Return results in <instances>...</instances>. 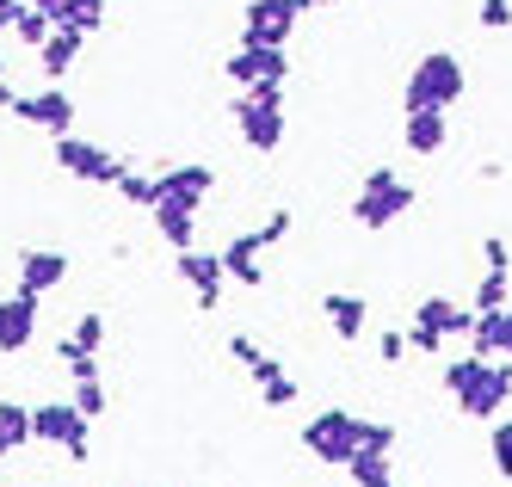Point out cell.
Masks as SVG:
<instances>
[{
    "label": "cell",
    "instance_id": "36",
    "mask_svg": "<svg viewBox=\"0 0 512 487\" xmlns=\"http://www.w3.org/2000/svg\"><path fill=\"white\" fill-rule=\"evenodd\" d=\"M475 25H482V31H506L512 25V0H482V7H475Z\"/></svg>",
    "mask_w": 512,
    "mask_h": 487
},
{
    "label": "cell",
    "instance_id": "37",
    "mask_svg": "<svg viewBox=\"0 0 512 487\" xmlns=\"http://www.w3.org/2000/svg\"><path fill=\"white\" fill-rule=\"evenodd\" d=\"M377 358H383V364H401V358H408V327L377 333Z\"/></svg>",
    "mask_w": 512,
    "mask_h": 487
},
{
    "label": "cell",
    "instance_id": "9",
    "mask_svg": "<svg viewBox=\"0 0 512 487\" xmlns=\"http://www.w3.org/2000/svg\"><path fill=\"white\" fill-rule=\"evenodd\" d=\"M13 118H19V124H31V130H44V136L56 142V136L75 130V99L62 93V81H44L38 93H19Z\"/></svg>",
    "mask_w": 512,
    "mask_h": 487
},
{
    "label": "cell",
    "instance_id": "31",
    "mask_svg": "<svg viewBox=\"0 0 512 487\" xmlns=\"http://www.w3.org/2000/svg\"><path fill=\"white\" fill-rule=\"evenodd\" d=\"M469 377H475V352H457V358H445V377H438V383H445V395L457 401Z\"/></svg>",
    "mask_w": 512,
    "mask_h": 487
},
{
    "label": "cell",
    "instance_id": "40",
    "mask_svg": "<svg viewBox=\"0 0 512 487\" xmlns=\"http://www.w3.org/2000/svg\"><path fill=\"white\" fill-rule=\"evenodd\" d=\"M309 7H340V0H309Z\"/></svg>",
    "mask_w": 512,
    "mask_h": 487
},
{
    "label": "cell",
    "instance_id": "39",
    "mask_svg": "<svg viewBox=\"0 0 512 487\" xmlns=\"http://www.w3.org/2000/svg\"><path fill=\"white\" fill-rule=\"evenodd\" d=\"M25 13V0H0V37H7L13 31V19Z\"/></svg>",
    "mask_w": 512,
    "mask_h": 487
},
{
    "label": "cell",
    "instance_id": "30",
    "mask_svg": "<svg viewBox=\"0 0 512 487\" xmlns=\"http://www.w3.org/2000/svg\"><path fill=\"white\" fill-rule=\"evenodd\" d=\"M488 457H494V475L512 481V420H488Z\"/></svg>",
    "mask_w": 512,
    "mask_h": 487
},
{
    "label": "cell",
    "instance_id": "26",
    "mask_svg": "<svg viewBox=\"0 0 512 487\" xmlns=\"http://www.w3.org/2000/svg\"><path fill=\"white\" fill-rule=\"evenodd\" d=\"M229 358H235V364L247 370L253 383H272L278 370H284V364H278V358H272V352H266L260 340H247V333H235V340H229Z\"/></svg>",
    "mask_w": 512,
    "mask_h": 487
},
{
    "label": "cell",
    "instance_id": "20",
    "mask_svg": "<svg viewBox=\"0 0 512 487\" xmlns=\"http://www.w3.org/2000/svg\"><path fill=\"white\" fill-rule=\"evenodd\" d=\"M469 352H475V358H512V303H506V309H488V315H475V327H469Z\"/></svg>",
    "mask_w": 512,
    "mask_h": 487
},
{
    "label": "cell",
    "instance_id": "28",
    "mask_svg": "<svg viewBox=\"0 0 512 487\" xmlns=\"http://www.w3.org/2000/svg\"><path fill=\"white\" fill-rule=\"evenodd\" d=\"M50 31H56V25H50V19H44L38 7H25V13L13 19V31H7V37H13V44H19V50H31V56H38V50H44V37H50Z\"/></svg>",
    "mask_w": 512,
    "mask_h": 487
},
{
    "label": "cell",
    "instance_id": "41",
    "mask_svg": "<svg viewBox=\"0 0 512 487\" xmlns=\"http://www.w3.org/2000/svg\"><path fill=\"white\" fill-rule=\"evenodd\" d=\"M0 81H7V56H0Z\"/></svg>",
    "mask_w": 512,
    "mask_h": 487
},
{
    "label": "cell",
    "instance_id": "23",
    "mask_svg": "<svg viewBox=\"0 0 512 487\" xmlns=\"http://www.w3.org/2000/svg\"><path fill=\"white\" fill-rule=\"evenodd\" d=\"M31 451V401H0V457Z\"/></svg>",
    "mask_w": 512,
    "mask_h": 487
},
{
    "label": "cell",
    "instance_id": "15",
    "mask_svg": "<svg viewBox=\"0 0 512 487\" xmlns=\"http://www.w3.org/2000/svg\"><path fill=\"white\" fill-rule=\"evenodd\" d=\"M321 315H327V327H334V340H346V346H358L364 333H371V303H364L358 290H327Z\"/></svg>",
    "mask_w": 512,
    "mask_h": 487
},
{
    "label": "cell",
    "instance_id": "5",
    "mask_svg": "<svg viewBox=\"0 0 512 487\" xmlns=\"http://www.w3.org/2000/svg\"><path fill=\"white\" fill-rule=\"evenodd\" d=\"M297 444H303L315 463L346 469V463H352V451L364 444V414H352V407H321V414L297 432Z\"/></svg>",
    "mask_w": 512,
    "mask_h": 487
},
{
    "label": "cell",
    "instance_id": "17",
    "mask_svg": "<svg viewBox=\"0 0 512 487\" xmlns=\"http://www.w3.org/2000/svg\"><path fill=\"white\" fill-rule=\"evenodd\" d=\"M445 142H451L445 111H401V148L408 155H445Z\"/></svg>",
    "mask_w": 512,
    "mask_h": 487
},
{
    "label": "cell",
    "instance_id": "21",
    "mask_svg": "<svg viewBox=\"0 0 512 487\" xmlns=\"http://www.w3.org/2000/svg\"><path fill=\"white\" fill-rule=\"evenodd\" d=\"M149 222H155V235H161L173 253L198 247V210H192V204H155V210H149Z\"/></svg>",
    "mask_w": 512,
    "mask_h": 487
},
{
    "label": "cell",
    "instance_id": "32",
    "mask_svg": "<svg viewBox=\"0 0 512 487\" xmlns=\"http://www.w3.org/2000/svg\"><path fill=\"white\" fill-rule=\"evenodd\" d=\"M290 229H297V210H290V204H272V216L260 222V241H266V247H278Z\"/></svg>",
    "mask_w": 512,
    "mask_h": 487
},
{
    "label": "cell",
    "instance_id": "1",
    "mask_svg": "<svg viewBox=\"0 0 512 487\" xmlns=\"http://www.w3.org/2000/svg\"><path fill=\"white\" fill-rule=\"evenodd\" d=\"M469 93V68L457 50H426L414 74L401 81V111H451Z\"/></svg>",
    "mask_w": 512,
    "mask_h": 487
},
{
    "label": "cell",
    "instance_id": "22",
    "mask_svg": "<svg viewBox=\"0 0 512 487\" xmlns=\"http://www.w3.org/2000/svg\"><path fill=\"white\" fill-rule=\"evenodd\" d=\"M81 44H87L81 31H50V37H44V50L31 56V62L44 68V81H62V74H68V68L81 62Z\"/></svg>",
    "mask_w": 512,
    "mask_h": 487
},
{
    "label": "cell",
    "instance_id": "16",
    "mask_svg": "<svg viewBox=\"0 0 512 487\" xmlns=\"http://www.w3.org/2000/svg\"><path fill=\"white\" fill-rule=\"evenodd\" d=\"M414 327H432V333H445V340H469L475 309L451 303V296H420V303H414Z\"/></svg>",
    "mask_w": 512,
    "mask_h": 487
},
{
    "label": "cell",
    "instance_id": "6",
    "mask_svg": "<svg viewBox=\"0 0 512 487\" xmlns=\"http://www.w3.org/2000/svg\"><path fill=\"white\" fill-rule=\"evenodd\" d=\"M50 161H56L68 179H81V185H118V179L130 173L124 155H112V148H99V142H87V136H75V130L50 142Z\"/></svg>",
    "mask_w": 512,
    "mask_h": 487
},
{
    "label": "cell",
    "instance_id": "7",
    "mask_svg": "<svg viewBox=\"0 0 512 487\" xmlns=\"http://www.w3.org/2000/svg\"><path fill=\"white\" fill-rule=\"evenodd\" d=\"M506 401H512V358H475V377L457 395V414L488 426V420H500Z\"/></svg>",
    "mask_w": 512,
    "mask_h": 487
},
{
    "label": "cell",
    "instance_id": "4",
    "mask_svg": "<svg viewBox=\"0 0 512 487\" xmlns=\"http://www.w3.org/2000/svg\"><path fill=\"white\" fill-rule=\"evenodd\" d=\"M31 444L62 451L68 463H93V420L75 414V401H31Z\"/></svg>",
    "mask_w": 512,
    "mask_h": 487
},
{
    "label": "cell",
    "instance_id": "38",
    "mask_svg": "<svg viewBox=\"0 0 512 487\" xmlns=\"http://www.w3.org/2000/svg\"><path fill=\"white\" fill-rule=\"evenodd\" d=\"M62 370H68L75 383H99V358H93V352H75V358H62Z\"/></svg>",
    "mask_w": 512,
    "mask_h": 487
},
{
    "label": "cell",
    "instance_id": "13",
    "mask_svg": "<svg viewBox=\"0 0 512 487\" xmlns=\"http://www.w3.org/2000/svg\"><path fill=\"white\" fill-rule=\"evenodd\" d=\"M173 272L186 278V290L198 296V309H223V253H204V247H186V253H173Z\"/></svg>",
    "mask_w": 512,
    "mask_h": 487
},
{
    "label": "cell",
    "instance_id": "29",
    "mask_svg": "<svg viewBox=\"0 0 512 487\" xmlns=\"http://www.w3.org/2000/svg\"><path fill=\"white\" fill-rule=\"evenodd\" d=\"M118 198H124V204H136V210H155V204H161L155 173H136V167H130V173L118 179Z\"/></svg>",
    "mask_w": 512,
    "mask_h": 487
},
{
    "label": "cell",
    "instance_id": "35",
    "mask_svg": "<svg viewBox=\"0 0 512 487\" xmlns=\"http://www.w3.org/2000/svg\"><path fill=\"white\" fill-rule=\"evenodd\" d=\"M482 266L488 272H512V241L506 235H482Z\"/></svg>",
    "mask_w": 512,
    "mask_h": 487
},
{
    "label": "cell",
    "instance_id": "33",
    "mask_svg": "<svg viewBox=\"0 0 512 487\" xmlns=\"http://www.w3.org/2000/svg\"><path fill=\"white\" fill-rule=\"evenodd\" d=\"M68 401H75L81 420H99L105 414V383H75V395H68Z\"/></svg>",
    "mask_w": 512,
    "mask_h": 487
},
{
    "label": "cell",
    "instance_id": "3",
    "mask_svg": "<svg viewBox=\"0 0 512 487\" xmlns=\"http://www.w3.org/2000/svg\"><path fill=\"white\" fill-rule=\"evenodd\" d=\"M414 210V185L401 179L395 167H371L358 179V198L346 204V216L358 222V229H371V235H383V229H395L401 216Z\"/></svg>",
    "mask_w": 512,
    "mask_h": 487
},
{
    "label": "cell",
    "instance_id": "25",
    "mask_svg": "<svg viewBox=\"0 0 512 487\" xmlns=\"http://www.w3.org/2000/svg\"><path fill=\"white\" fill-rule=\"evenodd\" d=\"M346 481H352V487H401V481H395V457H383V451H352Z\"/></svg>",
    "mask_w": 512,
    "mask_h": 487
},
{
    "label": "cell",
    "instance_id": "10",
    "mask_svg": "<svg viewBox=\"0 0 512 487\" xmlns=\"http://www.w3.org/2000/svg\"><path fill=\"white\" fill-rule=\"evenodd\" d=\"M38 327H44V296H25V290H7V296H0V358L31 352Z\"/></svg>",
    "mask_w": 512,
    "mask_h": 487
},
{
    "label": "cell",
    "instance_id": "24",
    "mask_svg": "<svg viewBox=\"0 0 512 487\" xmlns=\"http://www.w3.org/2000/svg\"><path fill=\"white\" fill-rule=\"evenodd\" d=\"M99 346H105V315H99V309H87V315H81V321L56 340V358H75V352H93V358H99Z\"/></svg>",
    "mask_w": 512,
    "mask_h": 487
},
{
    "label": "cell",
    "instance_id": "34",
    "mask_svg": "<svg viewBox=\"0 0 512 487\" xmlns=\"http://www.w3.org/2000/svg\"><path fill=\"white\" fill-rule=\"evenodd\" d=\"M260 401H266V407H290V401H297V377H290V370H278L272 383H260Z\"/></svg>",
    "mask_w": 512,
    "mask_h": 487
},
{
    "label": "cell",
    "instance_id": "11",
    "mask_svg": "<svg viewBox=\"0 0 512 487\" xmlns=\"http://www.w3.org/2000/svg\"><path fill=\"white\" fill-rule=\"evenodd\" d=\"M223 74L247 93V87H266V81H290V50L272 44H241L235 56H223Z\"/></svg>",
    "mask_w": 512,
    "mask_h": 487
},
{
    "label": "cell",
    "instance_id": "19",
    "mask_svg": "<svg viewBox=\"0 0 512 487\" xmlns=\"http://www.w3.org/2000/svg\"><path fill=\"white\" fill-rule=\"evenodd\" d=\"M260 253H266L260 229L235 235V241L223 247V278H229V284H247V290H260V284H266V266H260Z\"/></svg>",
    "mask_w": 512,
    "mask_h": 487
},
{
    "label": "cell",
    "instance_id": "8",
    "mask_svg": "<svg viewBox=\"0 0 512 487\" xmlns=\"http://www.w3.org/2000/svg\"><path fill=\"white\" fill-rule=\"evenodd\" d=\"M303 13H309V0H247V7H241V44L290 50V37H297V19Z\"/></svg>",
    "mask_w": 512,
    "mask_h": 487
},
{
    "label": "cell",
    "instance_id": "2",
    "mask_svg": "<svg viewBox=\"0 0 512 487\" xmlns=\"http://www.w3.org/2000/svg\"><path fill=\"white\" fill-rule=\"evenodd\" d=\"M229 118H235V130H241V142L253 148V155H278L284 130H290V118H284V81H266V87L235 93Z\"/></svg>",
    "mask_w": 512,
    "mask_h": 487
},
{
    "label": "cell",
    "instance_id": "14",
    "mask_svg": "<svg viewBox=\"0 0 512 487\" xmlns=\"http://www.w3.org/2000/svg\"><path fill=\"white\" fill-rule=\"evenodd\" d=\"M155 192H161V204H192L198 210L216 192V167H204V161H173V167L155 173Z\"/></svg>",
    "mask_w": 512,
    "mask_h": 487
},
{
    "label": "cell",
    "instance_id": "12",
    "mask_svg": "<svg viewBox=\"0 0 512 487\" xmlns=\"http://www.w3.org/2000/svg\"><path fill=\"white\" fill-rule=\"evenodd\" d=\"M13 272H19V284H13V290H25V296H50V290H62V284H68L75 259H68L62 247H25V253L13 259Z\"/></svg>",
    "mask_w": 512,
    "mask_h": 487
},
{
    "label": "cell",
    "instance_id": "18",
    "mask_svg": "<svg viewBox=\"0 0 512 487\" xmlns=\"http://www.w3.org/2000/svg\"><path fill=\"white\" fill-rule=\"evenodd\" d=\"M25 7H38L56 31H81V37L105 31V0H25Z\"/></svg>",
    "mask_w": 512,
    "mask_h": 487
},
{
    "label": "cell",
    "instance_id": "27",
    "mask_svg": "<svg viewBox=\"0 0 512 487\" xmlns=\"http://www.w3.org/2000/svg\"><path fill=\"white\" fill-rule=\"evenodd\" d=\"M506 303H512V272H482V284H475V296H469V309L488 315V309H506Z\"/></svg>",
    "mask_w": 512,
    "mask_h": 487
}]
</instances>
